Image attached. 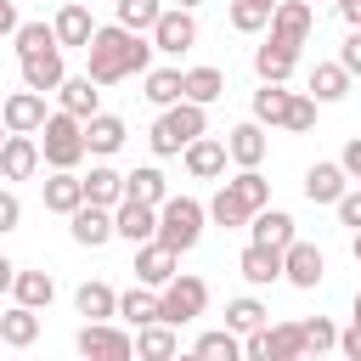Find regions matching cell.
<instances>
[{
    "label": "cell",
    "mask_w": 361,
    "mask_h": 361,
    "mask_svg": "<svg viewBox=\"0 0 361 361\" xmlns=\"http://www.w3.org/2000/svg\"><path fill=\"white\" fill-rule=\"evenodd\" d=\"M85 73L96 79V85H118V79H130V73H147V62H152V45L135 34V28H124V23H113V28H96L90 34V45H85Z\"/></svg>",
    "instance_id": "6da1fadb"
},
{
    "label": "cell",
    "mask_w": 361,
    "mask_h": 361,
    "mask_svg": "<svg viewBox=\"0 0 361 361\" xmlns=\"http://www.w3.org/2000/svg\"><path fill=\"white\" fill-rule=\"evenodd\" d=\"M203 130H209L203 102H186V96H180L175 107H164V118L152 124V135H147V141H152V152H158V158H169V152H186Z\"/></svg>",
    "instance_id": "7a4b0ae2"
},
{
    "label": "cell",
    "mask_w": 361,
    "mask_h": 361,
    "mask_svg": "<svg viewBox=\"0 0 361 361\" xmlns=\"http://www.w3.org/2000/svg\"><path fill=\"white\" fill-rule=\"evenodd\" d=\"M39 152H45L51 169H73V164L90 152V147H85V118H73L68 107L51 113V118L39 124Z\"/></svg>",
    "instance_id": "3957f363"
},
{
    "label": "cell",
    "mask_w": 361,
    "mask_h": 361,
    "mask_svg": "<svg viewBox=\"0 0 361 361\" xmlns=\"http://www.w3.org/2000/svg\"><path fill=\"white\" fill-rule=\"evenodd\" d=\"M203 220H209V209L197 197H164L158 203V243H169L175 254H186V248H197Z\"/></svg>",
    "instance_id": "277c9868"
},
{
    "label": "cell",
    "mask_w": 361,
    "mask_h": 361,
    "mask_svg": "<svg viewBox=\"0 0 361 361\" xmlns=\"http://www.w3.org/2000/svg\"><path fill=\"white\" fill-rule=\"evenodd\" d=\"M203 305H209V282L203 276H169L164 282V293H158V322H169V327H186V322H197L203 316Z\"/></svg>",
    "instance_id": "5b68a950"
},
{
    "label": "cell",
    "mask_w": 361,
    "mask_h": 361,
    "mask_svg": "<svg viewBox=\"0 0 361 361\" xmlns=\"http://www.w3.org/2000/svg\"><path fill=\"white\" fill-rule=\"evenodd\" d=\"M73 344H79V355H96V361H124V355H135V338L118 333V327H107V322H85Z\"/></svg>",
    "instance_id": "8992f818"
},
{
    "label": "cell",
    "mask_w": 361,
    "mask_h": 361,
    "mask_svg": "<svg viewBox=\"0 0 361 361\" xmlns=\"http://www.w3.org/2000/svg\"><path fill=\"white\" fill-rule=\"evenodd\" d=\"M192 45H197V23H192V11H186V6H169V11L152 23V51L180 56V51H192Z\"/></svg>",
    "instance_id": "52a82bcc"
},
{
    "label": "cell",
    "mask_w": 361,
    "mask_h": 361,
    "mask_svg": "<svg viewBox=\"0 0 361 361\" xmlns=\"http://www.w3.org/2000/svg\"><path fill=\"white\" fill-rule=\"evenodd\" d=\"M68 220H73V243H85V248H102L107 237H118V226H113V209H107V203H90V197H85Z\"/></svg>",
    "instance_id": "ba28073f"
},
{
    "label": "cell",
    "mask_w": 361,
    "mask_h": 361,
    "mask_svg": "<svg viewBox=\"0 0 361 361\" xmlns=\"http://www.w3.org/2000/svg\"><path fill=\"white\" fill-rule=\"evenodd\" d=\"M175 265H180V254L169 248V243H135V282H147V288H164L169 276H175Z\"/></svg>",
    "instance_id": "9c48e42d"
},
{
    "label": "cell",
    "mask_w": 361,
    "mask_h": 361,
    "mask_svg": "<svg viewBox=\"0 0 361 361\" xmlns=\"http://www.w3.org/2000/svg\"><path fill=\"white\" fill-rule=\"evenodd\" d=\"M322 271H327V259H322L316 243H299V237H293V243L282 248V276H288L293 288H316Z\"/></svg>",
    "instance_id": "30bf717a"
},
{
    "label": "cell",
    "mask_w": 361,
    "mask_h": 361,
    "mask_svg": "<svg viewBox=\"0 0 361 361\" xmlns=\"http://www.w3.org/2000/svg\"><path fill=\"white\" fill-rule=\"evenodd\" d=\"M310 23H316V17H310L305 0H276V11H271V39H282V45L299 51V45L310 39Z\"/></svg>",
    "instance_id": "8fae6325"
},
{
    "label": "cell",
    "mask_w": 361,
    "mask_h": 361,
    "mask_svg": "<svg viewBox=\"0 0 361 361\" xmlns=\"http://www.w3.org/2000/svg\"><path fill=\"white\" fill-rule=\"evenodd\" d=\"M0 113H6V130H23V135H39V124L51 118V113H45V90H28V85H23L17 96H6Z\"/></svg>",
    "instance_id": "7c38bea8"
},
{
    "label": "cell",
    "mask_w": 361,
    "mask_h": 361,
    "mask_svg": "<svg viewBox=\"0 0 361 361\" xmlns=\"http://www.w3.org/2000/svg\"><path fill=\"white\" fill-rule=\"evenodd\" d=\"M113 226H118L124 243H152V237H158V209L141 203V197H124V203L113 209Z\"/></svg>",
    "instance_id": "4fadbf2b"
},
{
    "label": "cell",
    "mask_w": 361,
    "mask_h": 361,
    "mask_svg": "<svg viewBox=\"0 0 361 361\" xmlns=\"http://www.w3.org/2000/svg\"><path fill=\"white\" fill-rule=\"evenodd\" d=\"M39 158H45V152H39V141H34V135H23V130H11V135H6V147H0V175H6V180H28V175L39 169Z\"/></svg>",
    "instance_id": "5bb4252c"
},
{
    "label": "cell",
    "mask_w": 361,
    "mask_h": 361,
    "mask_svg": "<svg viewBox=\"0 0 361 361\" xmlns=\"http://www.w3.org/2000/svg\"><path fill=\"white\" fill-rule=\"evenodd\" d=\"M226 141H214V135H197L192 147H186V175L192 180H214V175H226Z\"/></svg>",
    "instance_id": "9a60e30c"
},
{
    "label": "cell",
    "mask_w": 361,
    "mask_h": 361,
    "mask_svg": "<svg viewBox=\"0 0 361 361\" xmlns=\"http://www.w3.org/2000/svg\"><path fill=\"white\" fill-rule=\"evenodd\" d=\"M62 79H68V73H62V45L23 56V85H28V90H56Z\"/></svg>",
    "instance_id": "2e32d148"
},
{
    "label": "cell",
    "mask_w": 361,
    "mask_h": 361,
    "mask_svg": "<svg viewBox=\"0 0 361 361\" xmlns=\"http://www.w3.org/2000/svg\"><path fill=\"white\" fill-rule=\"evenodd\" d=\"M350 175H344V164H310L305 169V197L310 203H338L350 186H344Z\"/></svg>",
    "instance_id": "e0dca14e"
},
{
    "label": "cell",
    "mask_w": 361,
    "mask_h": 361,
    "mask_svg": "<svg viewBox=\"0 0 361 361\" xmlns=\"http://www.w3.org/2000/svg\"><path fill=\"white\" fill-rule=\"evenodd\" d=\"M237 271H243L254 288H265V282H276V276H282V248H271V243H248V248H243V259H237Z\"/></svg>",
    "instance_id": "ac0fdd59"
},
{
    "label": "cell",
    "mask_w": 361,
    "mask_h": 361,
    "mask_svg": "<svg viewBox=\"0 0 361 361\" xmlns=\"http://www.w3.org/2000/svg\"><path fill=\"white\" fill-rule=\"evenodd\" d=\"M79 203H85V175L56 169V175L45 180V209H51V214H73Z\"/></svg>",
    "instance_id": "d6986e66"
},
{
    "label": "cell",
    "mask_w": 361,
    "mask_h": 361,
    "mask_svg": "<svg viewBox=\"0 0 361 361\" xmlns=\"http://www.w3.org/2000/svg\"><path fill=\"white\" fill-rule=\"evenodd\" d=\"M34 338H39V316H34V305H11V310H0V344L28 350Z\"/></svg>",
    "instance_id": "ffe728a7"
},
{
    "label": "cell",
    "mask_w": 361,
    "mask_h": 361,
    "mask_svg": "<svg viewBox=\"0 0 361 361\" xmlns=\"http://www.w3.org/2000/svg\"><path fill=\"white\" fill-rule=\"evenodd\" d=\"M56 96H62V107L73 113V118H90V113H102L96 102H102V90H96V79L90 73H79V79H62L56 85Z\"/></svg>",
    "instance_id": "44dd1931"
},
{
    "label": "cell",
    "mask_w": 361,
    "mask_h": 361,
    "mask_svg": "<svg viewBox=\"0 0 361 361\" xmlns=\"http://www.w3.org/2000/svg\"><path fill=\"white\" fill-rule=\"evenodd\" d=\"M85 147L102 152V158L118 152V147H124V118H113V113H90V118H85Z\"/></svg>",
    "instance_id": "7402d4cb"
},
{
    "label": "cell",
    "mask_w": 361,
    "mask_h": 361,
    "mask_svg": "<svg viewBox=\"0 0 361 361\" xmlns=\"http://www.w3.org/2000/svg\"><path fill=\"white\" fill-rule=\"evenodd\" d=\"M293 62H299V51H293V45H282V39H265V45L254 51V68H259V79H276V85L293 73Z\"/></svg>",
    "instance_id": "603a6c76"
},
{
    "label": "cell",
    "mask_w": 361,
    "mask_h": 361,
    "mask_svg": "<svg viewBox=\"0 0 361 361\" xmlns=\"http://www.w3.org/2000/svg\"><path fill=\"white\" fill-rule=\"evenodd\" d=\"M310 96H316V102L350 96V68H344V62H316V68H310Z\"/></svg>",
    "instance_id": "cb8c5ba5"
},
{
    "label": "cell",
    "mask_w": 361,
    "mask_h": 361,
    "mask_svg": "<svg viewBox=\"0 0 361 361\" xmlns=\"http://www.w3.org/2000/svg\"><path fill=\"white\" fill-rule=\"evenodd\" d=\"M209 220H214V226H248V220H254V209H248V203H243V192L226 180V186L209 197Z\"/></svg>",
    "instance_id": "d4e9b609"
},
{
    "label": "cell",
    "mask_w": 361,
    "mask_h": 361,
    "mask_svg": "<svg viewBox=\"0 0 361 361\" xmlns=\"http://www.w3.org/2000/svg\"><path fill=\"white\" fill-rule=\"evenodd\" d=\"M90 34H96L90 11H85L79 0H68V6L56 11V39H62V45H90Z\"/></svg>",
    "instance_id": "484cf974"
},
{
    "label": "cell",
    "mask_w": 361,
    "mask_h": 361,
    "mask_svg": "<svg viewBox=\"0 0 361 361\" xmlns=\"http://www.w3.org/2000/svg\"><path fill=\"white\" fill-rule=\"evenodd\" d=\"M226 152H231L243 169H254V164L265 158V130H259V118H254V124H237L231 141H226Z\"/></svg>",
    "instance_id": "4316f807"
},
{
    "label": "cell",
    "mask_w": 361,
    "mask_h": 361,
    "mask_svg": "<svg viewBox=\"0 0 361 361\" xmlns=\"http://www.w3.org/2000/svg\"><path fill=\"white\" fill-rule=\"evenodd\" d=\"M85 197H90V203L118 209V203H124V175H118V169H107V164H96V169L85 175Z\"/></svg>",
    "instance_id": "83f0119b"
},
{
    "label": "cell",
    "mask_w": 361,
    "mask_h": 361,
    "mask_svg": "<svg viewBox=\"0 0 361 361\" xmlns=\"http://www.w3.org/2000/svg\"><path fill=\"white\" fill-rule=\"evenodd\" d=\"M73 305H79V316H90V322H107V316H118V293H113L107 282H85V288L73 293Z\"/></svg>",
    "instance_id": "f1b7e54d"
},
{
    "label": "cell",
    "mask_w": 361,
    "mask_h": 361,
    "mask_svg": "<svg viewBox=\"0 0 361 361\" xmlns=\"http://www.w3.org/2000/svg\"><path fill=\"white\" fill-rule=\"evenodd\" d=\"M288 107H293V90H282L276 79H265V90H254V118L259 124H282Z\"/></svg>",
    "instance_id": "f546056e"
},
{
    "label": "cell",
    "mask_w": 361,
    "mask_h": 361,
    "mask_svg": "<svg viewBox=\"0 0 361 361\" xmlns=\"http://www.w3.org/2000/svg\"><path fill=\"white\" fill-rule=\"evenodd\" d=\"M254 243L288 248V243H293V214H282V209H259V214H254Z\"/></svg>",
    "instance_id": "4dcf8cb0"
},
{
    "label": "cell",
    "mask_w": 361,
    "mask_h": 361,
    "mask_svg": "<svg viewBox=\"0 0 361 361\" xmlns=\"http://www.w3.org/2000/svg\"><path fill=\"white\" fill-rule=\"evenodd\" d=\"M11 293H17V305H34V310H39V305L56 299V282H51L45 271H17V276H11Z\"/></svg>",
    "instance_id": "1f68e13d"
},
{
    "label": "cell",
    "mask_w": 361,
    "mask_h": 361,
    "mask_svg": "<svg viewBox=\"0 0 361 361\" xmlns=\"http://www.w3.org/2000/svg\"><path fill=\"white\" fill-rule=\"evenodd\" d=\"M135 355H147V361H169V355H175V327H169V322H147V327L135 333Z\"/></svg>",
    "instance_id": "d6a6232c"
},
{
    "label": "cell",
    "mask_w": 361,
    "mask_h": 361,
    "mask_svg": "<svg viewBox=\"0 0 361 361\" xmlns=\"http://www.w3.org/2000/svg\"><path fill=\"white\" fill-rule=\"evenodd\" d=\"M180 90H186V102H214L220 90H226V73L220 68H192V73H180Z\"/></svg>",
    "instance_id": "836d02e7"
},
{
    "label": "cell",
    "mask_w": 361,
    "mask_h": 361,
    "mask_svg": "<svg viewBox=\"0 0 361 361\" xmlns=\"http://www.w3.org/2000/svg\"><path fill=\"white\" fill-rule=\"evenodd\" d=\"M124 197H141V203H164L169 197V180L158 175V169H135V175H124Z\"/></svg>",
    "instance_id": "e575fe53"
},
{
    "label": "cell",
    "mask_w": 361,
    "mask_h": 361,
    "mask_svg": "<svg viewBox=\"0 0 361 361\" xmlns=\"http://www.w3.org/2000/svg\"><path fill=\"white\" fill-rule=\"evenodd\" d=\"M17 56H34V51H51V45H62L56 39V23H17Z\"/></svg>",
    "instance_id": "d590c367"
},
{
    "label": "cell",
    "mask_w": 361,
    "mask_h": 361,
    "mask_svg": "<svg viewBox=\"0 0 361 361\" xmlns=\"http://www.w3.org/2000/svg\"><path fill=\"white\" fill-rule=\"evenodd\" d=\"M118 316H124V322H135V327L158 322V299L147 293V282H141V288H130V293H118Z\"/></svg>",
    "instance_id": "8d00e7d4"
},
{
    "label": "cell",
    "mask_w": 361,
    "mask_h": 361,
    "mask_svg": "<svg viewBox=\"0 0 361 361\" xmlns=\"http://www.w3.org/2000/svg\"><path fill=\"white\" fill-rule=\"evenodd\" d=\"M158 17H164V0H118V23L135 34H152Z\"/></svg>",
    "instance_id": "74e56055"
},
{
    "label": "cell",
    "mask_w": 361,
    "mask_h": 361,
    "mask_svg": "<svg viewBox=\"0 0 361 361\" xmlns=\"http://www.w3.org/2000/svg\"><path fill=\"white\" fill-rule=\"evenodd\" d=\"M186 90H180V73L175 68H158V73H147V102H158V107H175Z\"/></svg>",
    "instance_id": "f35d334b"
},
{
    "label": "cell",
    "mask_w": 361,
    "mask_h": 361,
    "mask_svg": "<svg viewBox=\"0 0 361 361\" xmlns=\"http://www.w3.org/2000/svg\"><path fill=\"white\" fill-rule=\"evenodd\" d=\"M226 327H231V333L265 327V305H259V299H231V305H226Z\"/></svg>",
    "instance_id": "ab89813d"
},
{
    "label": "cell",
    "mask_w": 361,
    "mask_h": 361,
    "mask_svg": "<svg viewBox=\"0 0 361 361\" xmlns=\"http://www.w3.org/2000/svg\"><path fill=\"white\" fill-rule=\"evenodd\" d=\"M192 350H197L203 361H237V355H243V344H237V333H231V327H226V333H203Z\"/></svg>",
    "instance_id": "60d3db41"
},
{
    "label": "cell",
    "mask_w": 361,
    "mask_h": 361,
    "mask_svg": "<svg viewBox=\"0 0 361 361\" xmlns=\"http://www.w3.org/2000/svg\"><path fill=\"white\" fill-rule=\"evenodd\" d=\"M231 186H237V192H243V203H248V209H254V214H259V209H265V203H271V180H265V175H259V164H254V169H243V175H237V180H231Z\"/></svg>",
    "instance_id": "b9f144b4"
},
{
    "label": "cell",
    "mask_w": 361,
    "mask_h": 361,
    "mask_svg": "<svg viewBox=\"0 0 361 361\" xmlns=\"http://www.w3.org/2000/svg\"><path fill=\"white\" fill-rule=\"evenodd\" d=\"M299 333H305V355H322V350H333V344H338V327H333L327 316L299 322Z\"/></svg>",
    "instance_id": "7bdbcfd3"
},
{
    "label": "cell",
    "mask_w": 361,
    "mask_h": 361,
    "mask_svg": "<svg viewBox=\"0 0 361 361\" xmlns=\"http://www.w3.org/2000/svg\"><path fill=\"white\" fill-rule=\"evenodd\" d=\"M265 23H271V11H265V6H248V0H231V28H237V34H259Z\"/></svg>",
    "instance_id": "ee69618b"
},
{
    "label": "cell",
    "mask_w": 361,
    "mask_h": 361,
    "mask_svg": "<svg viewBox=\"0 0 361 361\" xmlns=\"http://www.w3.org/2000/svg\"><path fill=\"white\" fill-rule=\"evenodd\" d=\"M316 124V96H293V107H288V118H282V130H293V135H305Z\"/></svg>",
    "instance_id": "f6af8a7d"
},
{
    "label": "cell",
    "mask_w": 361,
    "mask_h": 361,
    "mask_svg": "<svg viewBox=\"0 0 361 361\" xmlns=\"http://www.w3.org/2000/svg\"><path fill=\"white\" fill-rule=\"evenodd\" d=\"M17 220H23V203H17V192H0V237H6V231H17Z\"/></svg>",
    "instance_id": "bcb514c9"
},
{
    "label": "cell",
    "mask_w": 361,
    "mask_h": 361,
    "mask_svg": "<svg viewBox=\"0 0 361 361\" xmlns=\"http://www.w3.org/2000/svg\"><path fill=\"white\" fill-rule=\"evenodd\" d=\"M333 209H338V220H344V226H355V231H361V192H344Z\"/></svg>",
    "instance_id": "7dc6e473"
},
{
    "label": "cell",
    "mask_w": 361,
    "mask_h": 361,
    "mask_svg": "<svg viewBox=\"0 0 361 361\" xmlns=\"http://www.w3.org/2000/svg\"><path fill=\"white\" fill-rule=\"evenodd\" d=\"M338 62L350 68V79L361 73V28H350V39H344V51H338Z\"/></svg>",
    "instance_id": "c3c4849f"
},
{
    "label": "cell",
    "mask_w": 361,
    "mask_h": 361,
    "mask_svg": "<svg viewBox=\"0 0 361 361\" xmlns=\"http://www.w3.org/2000/svg\"><path fill=\"white\" fill-rule=\"evenodd\" d=\"M338 164H344V175H350V180H361V135H355V141L338 152Z\"/></svg>",
    "instance_id": "681fc988"
},
{
    "label": "cell",
    "mask_w": 361,
    "mask_h": 361,
    "mask_svg": "<svg viewBox=\"0 0 361 361\" xmlns=\"http://www.w3.org/2000/svg\"><path fill=\"white\" fill-rule=\"evenodd\" d=\"M338 350H344L350 361H361V322H355L350 333H338Z\"/></svg>",
    "instance_id": "f907efd6"
},
{
    "label": "cell",
    "mask_w": 361,
    "mask_h": 361,
    "mask_svg": "<svg viewBox=\"0 0 361 361\" xmlns=\"http://www.w3.org/2000/svg\"><path fill=\"white\" fill-rule=\"evenodd\" d=\"M338 17H344L350 28H361V0H338Z\"/></svg>",
    "instance_id": "816d5d0a"
},
{
    "label": "cell",
    "mask_w": 361,
    "mask_h": 361,
    "mask_svg": "<svg viewBox=\"0 0 361 361\" xmlns=\"http://www.w3.org/2000/svg\"><path fill=\"white\" fill-rule=\"evenodd\" d=\"M0 34H17V11H11V0H0Z\"/></svg>",
    "instance_id": "f5cc1de1"
},
{
    "label": "cell",
    "mask_w": 361,
    "mask_h": 361,
    "mask_svg": "<svg viewBox=\"0 0 361 361\" xmlns=\"http://www.w3.org/2000/svg\"><path fill=\"white\" fill-rule=\"evenodd\" d=\"M11 276H17V265H11L6 254H0V288H11Z\"/></svg>",
    "instance_id": "db71d44e"
},
{
    "label": "cell",
    "mask_w": 361,
    "mask_h": 361,
    "mask_svg": "<svg viewBox=\"0 0 361 361\" xmlns=\"http://www.w3.org/2000/svg\"><path fill=\"white\" fill-rule=\"evenodd\" d=\"M248 6H265V11H276V0H248Z\"/></svg>",
    "instance_id": "11a10c76"
},
{
    "label": "cell",
    "mask_w": 361,
    "mask_h": 361,
    "mask_svg": "<svg viewBox=\"0 0 361 361\" xmlns=\"http://www.w3.org/2000/svg\"><path fill=\"white\" fill-rule=\"evenodd\" d=\"M6 135H11V130H6V113H0V147H6Z\"/></svg>",
    "instance_id": "9f6ffc18"
},
{
    "label": "cell",
    "mask_w": 361,
    "mask_h": 361,
    "mask_svg": "<svg viewBox=\"0 0 361 361\" xmlns=\"http://www.w3.org/2000/svg\"><path fill=\"white\" fill-rule=\"evenodd\" d=\"M175 6H186V11H192V6H197V0H175Z\"/></svg>",
    "instance_id": "6f0895ef"
},
{
    "label": "cell",
    "mask_w": 361,
    "mask_h": 361,
    "mask_svg": "<svg viewBox=\"0 0 361 361\" xmlns=\"http://www.w3.org/2000/svg\"><path fill=\"white\" fill-rule=\"evenodd\" d=\"M355 322H361V293H355Z\"/></svg>",
    "instance_id": "680465c9"
},
{
    "label": "cell",
    "mask_w": 361,
    "mask_h": 361,
    "mask_svg": "<svg viewBox=\"0 0 361 361\" xmlns=\"http://www.w3.org/2000/svg\"><path fill=\"white\" fill-rule=\"evenodd\" d=\"M355 259H361V231H355Z\"/></svg>",
    "instance_id": "91938a15"
}]
</instances>
